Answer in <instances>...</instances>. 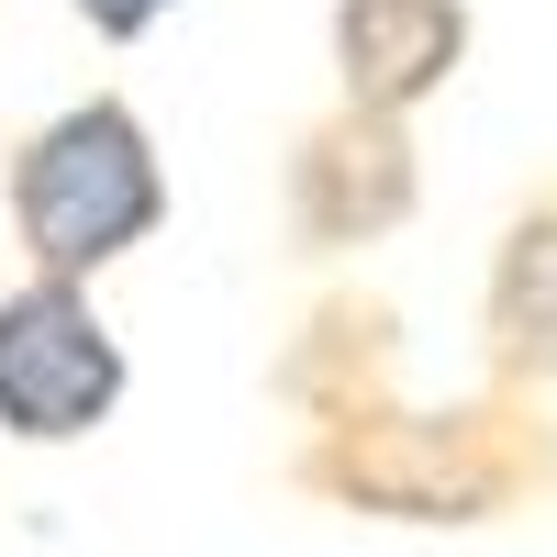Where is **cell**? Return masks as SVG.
Here are the masks:
<instances>
[{"instance_id":"obj_1","label":"cell","mask_w":557,"mask_h":557,"mask_svg":"<svg viewBox=\"0 0 557 557\" xmlns=\"http://www.w3.org/2000/svg\"><path fill=\"white\" fill-rule=\"evenodd\" d=\"M168 212V178H157V146L123 101H67L57 123L23 134L12 157V223L34 246V278H89L157 235Z\"/></svg>"},{"instance_id":"obj_2","label":"cell","mask_w":557,"mask_h":557,"mask_svg":"<svg viewBox=\"0 0 557 557\" xmlns=\"http://www.w3.org/2000/svg\"><path fill=\"white\" fill-rule=\"evenodd\" d=\"M546 469V446H502V412H346L301 457L312 491L357 502L391 524H480Z\"/></svg>"},{"instance_id":"obj_3","label":"cell","mask_w":557,"mask_h":557,"mask_svg":"<svg viewBox=\"0 0 557 557\" xmlns=\"http://www.w3.org/2000/svg\"><path fill=\"white\" fill-rule=\"evenodd\" d=\"M123 401V346L78 278H23L0 301V424L23 446H78Z\"/></svg>"},{"instance_id":"obj_4","label":"cell","mask_w":557,"mask_h":557,"mask_svg":"<svg viewBox=\"0 0 557 557\" xmlns=\"http://www.w3.org/2000/svg\"><path fill=\"white\" fill-rule=\"evenodd\" d=\"M412 212V146L391 112H323L290 157V223L301 246H380Z\"/></svg>"},{"instance_id":"obj_5","label":"cell","mask_w":557,"mask_h":557,"mask_svg":"<svg viewBox=\"0 0 557 557\" xmlns=\"http://www.w3.org/2000/svg\"><path fill=\"white\" fill-rule=\"evenodd\" d=\"M469 57V0H335V67L346 112H412Z\"/></svg>"},{"instance_id":"obj_6","label":"cell","mask_w":557,"mask_h":557,"mask_svg":"<svg viewBox=\"0 0 557 557\" xmlns=\"http://www.w3.org/2000/svg\"><path fill=\"white\" fill-rule=\"evenodd\" d=\"M491 368L557 380V201L513 212V235L491 257Z\"/></svg>"},{"instance_id":"obj_7","label":"cell","mask_w":557,"mask_h":557,"mask_svg":"<svg viewBox=\"0 0 557 557\" xmlns=\"http://www.w3.org/2000/svg\"><path fill=\"white\" fill-rule=\"evenodd\" d=\"M168 12H178V0H78V23H89V34H112V45H134V34H157Z\"/></svg>"}]
</instances>
